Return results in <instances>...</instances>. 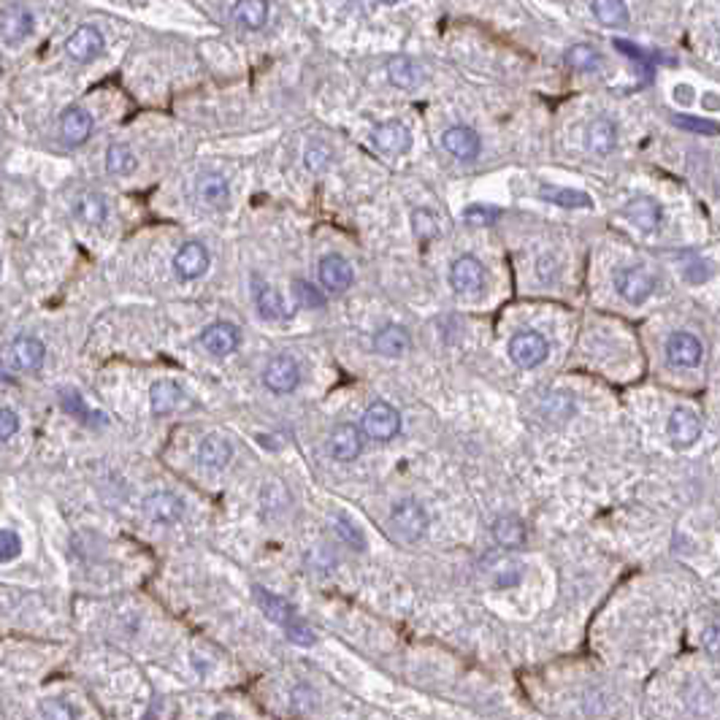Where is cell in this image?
<instances>
[{"instance_id": "cell-49", "label": "cell", "mask_w": 720, "mask_h": 720, "mask_svg": "<svg viewBox=\"0 0 720 720\" xmlns=\"http://www.w3.org/2000/svg\"><path fill=\"white\" fill-rule=\"evenodd\" d=\"M379 3H384V5H395V3H401V0H379Z\"/></svg>"}, {"instance_id": "cell-37", "label": "cell", "mask_w": 720, "mask_h": 720, "mask_svg": "<svg viewBox=\"0 0 720 720\" xmlns=\"http://www.w3.org/2000/svg\"><path fill=\"white\" fill-rule=\"evenodd\" d=\"M293 298L304 309H320V306H326V296L315 285H309L304 279H296L293 282Z\"/></svg>"}, {"instance_id": "cell-45", "label": "cell", "mask_w": 720, "mask_h": 720, "mask_svg": "<svg viewBox=\"0 0 720 720\" xmlns=\"http://www.w3.org/2000/svg\"><path fill=\"white\" fill-rule=\"evenodd\" d=\"M675 125L688 128V131H694V133H718L720 131L718 125L710 122V120H696V117H686V114L675 117Z\"/></svg>"}, {"instance_id": "cell-3", "label": "cell", "mask_w": 720, "mask_h": 720, "mask_svg": "<svg viewBox=\"0 0 720 720\" xmlns=\"http://www.w3.org/2000/svg\"><path fill=\"white\" fill-rule=\"evenodd\" d=\"M390 526H393V531L404 541H417L425 534V529H428V515H425V510L417 501L404 499V501H398L393 507Z\"/></svg>"}, {"instance_id": "cell-32", "label": "cell", "mask_w": 720, "mask_h": 720, "mask_svg": "<svg viewBox=\"0 0 720 720\" xmlns=\"http://www.w3.org/2000/svg\"><path fill=\"white\" fill-rule=\"evenodd\" d=\"M493 540L499 541L501 547L507 550H515L526 541V526L521 518L515 515H501L496 523H493Z\"/></svg>"}, {"instance_id": "cell-1", "label": "cell", "mask_w": 720, "mask_h": 720, "mask_svg": "<svg viewBox=\"0 0 720 720\" xmlns=\"http://www.w3.org/2000/svg\"><path fill=\"white\" fill-rule=\"evenodd\" d=\"M360 431L374 442H390L401 431V414L387 401H374L360 417Z\"/></svg>"}, {"instance_id": "cell-4", "label": "cell", "mask_w": 720, "mask_h": 720, "mask_svg": "<svg viewBox=\"0 0 720 720\" xmlns=\"http://www.w3.org/2000/svg\"><path fill=\"white\" fill-rule=\"evenodd\" d=\"M550 353L547 339L537 331H521L510 339V358L521 368H537Z\"/></svg>"}, {"instance_id": "cell-40", "label": "cell", "mask_w": 720, "mask_h": 720, "mask_svg": "<svg viewBox=\"0 0 720 720\" xmlns=\"http://www.w3.org/2000/svg\"><path fill=\"white\" fill-rule=\"evenodd\" d=\"M334 526H336V534L342 537V541H347V547H353V550H365V537H363V531L360 529H355V523L350 521V518H345V515H336L334 518Z\"/></svg>"}, {"instance_id": "cell-39", "label": "cell", "mask_w": 720, "mask_h": 720, "mask_svg": "<svg viewBox=\"0 0 720 720\" xmlns=\"http://www.w3.org/2000/svg\"><path fill=\"white\" fill-rule=\"evenodd\" d=\"M285 634H287V639L293 642V645H298V647H312L315 642H317V637H315V631L301 620V618H290L285 626Z\"/></svg>"}, {"instance_id": "cell-17", "label": "cell", "mask_w": 720, "mask_h": 720, "mask_svg": "<svg viewBox=\"0 0 720 720\" xmlns=\"http://www.w3.org/2000/svg\"><path fill=\"white\" fill-rule=\"evenodd\" d=\"M90 136H92V117H90V112H84L79 106L65 109L63 117H60V139L68 147H82Z\"/></svg>"}, {"instance_id": "cell-5", "label": "cell", "mask_w": 720, "mask_h": 720, "mask_svg": "<svg viewBox=\"0 0 720 720\" xmlns=\"http://www.w3.org/2000/svg\"><path fill=\"white\" fill-rule=\"evenodd\" d=\"M106 49V38L95 24H82L65 41V54L76 63H92Z\"/></svg>"}, {"instance_id": "cell-26", "label": "cell", "mask_w": 720, "mask_h": 720, "mask_svg": "<svg viewBox=\"0 0 720 720\" xmlns=\"http://www.w3.org/2000/svg\"><path fill=\"white\" fill-rule=\"evenodd\" d=\"M268 0H236L230 8V19L244 30H260L268 22Z\"/></svg>"}, {"instance_id": "cell-15", "label": "cell", "mask_w": 720, "mask_h": 720, "mask_svg": "<svg viewBox=\"0 0 720 720\" xmlns=\"http://www.w3.org/2000/svg\"><path fill=\"white\" fill-rule=\"evenodd\" d=\"M8 360L16 371H38L46 360V347L35 336H16L11 342Z\"/></svg>"}, {"instance_id": "cell-6", "label": "cell", "mask_w": 720, "mask_h": 720, "mask_svg": "<svg viewBox=\"0 0 720 720\" xmlns=\"http://www.w3.org/2000/svg\"><path fill=\"white\" fill-rule=\"evenodd\" d=\"M371 141L379 152L398 158V155H406L412 150V131L398 120H387L371 131Z\"/></svg>"}, {"instance_id": "cell-34", "label": "cell", "mask_w": 720, "mask_h": 720, "mask_svg": "<svg viewBox=\"0 0 720 720\" xmlns=\"http://www.w3.org/2000/svg\"><path fill=\"white\" fill-rule=\"evenodd\" d=\"M136 166H139V161H136V155H133L131 147H125V144H112V147L106 150V171H109L112 177H131V174L136 171Z\"/></svg>"}, {"instance_id": "cell-8", "label": "cell", "mask_w": 720, "mask_h": 720, "mask_svg": "<svg viewBox=\"0 0 720 720\" xmlns=\"http://www.w3.org/2000/svg\"><path fill=\"white\" fill-rule=\"evenodd\" d=\"M450 287L463 296L480 293L485 287V266L474 255H461L450 266Z\"/></svg>"}, {"instance_id": "cell-2", "label": "cell", "mask_w": 720, "mask_h": 720, "mask_svg": "<svg viewBox=\"0 0 720 720\" xmlns=\"http://www.w3.org/2000/svg\"><path fill=\"white\" fill-rule=\"evenodd\" d=\"M615 290L623 301L639 306L656 293V277L645 266H623L615 271Z\"/></svg>"}, {"instance_id": "cell-22", "label": "cell", "mask_w": 720, "mask_h": 720, "mask_svg": "<svg viewBox=\"0 0 720 720\" xmlns=\"http://www.w3.org/2000/svg\"><path fill=\"white\" fill-rule=\"evenodd\" d=\"M374 350L384 358H404L412 350V339L401 326H382L374 334Z\"/></svg>"}, {"instance_id": "cell-42", "label": "cell", "mask_w": 720, "mask_h": 720, "mask_svg": "<svg viewBox=\"0 0 720 720\" xmlns=\"http://www.w3.org/2000/svg\"><path fill=\"white\" fill-rule=\"evenodd\" d=\"M331 150L328 147H323V144H315V147H309V152H306V166H309V171H315V174H320V171H326L328 166H331Z\"/></svg>"}, {"instance_id": "cell-29", "label": "cell", "mask_w": 720, "mask_h": 720, "mask_svg": "<svg viewBox=\"0 0 720 720\" xmlns=\"http://www.w3.org/2000/svg\"><path fill=\"white\" fill-rule=\"evenodd\" d=\"M626 217L645 233L656 230L661 225V206L653 198H634L626 206Z\"/></svg>"}, {"instance_id": "cell-10", "label": "cell", "mask_w": 720, "mask_h": 720, "mask_svg": "<svg viewBox=\"0 0 720 720\" xmlns=\"http://www.w3.org/2000/svg\"><path fill=\"white\" fill-rule=\"evenodd\" d=\"M442 144L444 150L455 158V161H477L480 158V150H482V141L480 136L469 128V125H452L442 133Z\"/></svg>"}, {"instance_id": "cell-12", "label": "cell", "mask_w": 720, "mask_h": 720, "mask_svg": "<svg viewBox=\"0 0 720 720\" xmlns=\"http://www.w3.org/2000/svg\"><path fill=\"white\" fill-rule=\"evenodd\" d=\"M209 263H211V255H209V249L200 241L181 244L180 252L174 255V271H177L180 279H187V282L203 277L206 268H209Z\"/></svg>"}, {"instance_id": "cell-19", "label": "cell", "mask_w": 720, "mask_h": 720, "mask_svg": "<svg viewBox=\"0 0 720 720\" xmlns=\"http://www.w3.org/2000/svg\"><path fill=\"white\" fill-rule=\"evenodd\" d=\"M353 266L342 255H326L320 260V282L331 293H345L353 285Z\"/></svg>"}, {"instance_id": "cell-48", "label": "cell", "mask_w": 720, "mask_h": 720, "mask_svg": "<svg viewBox=\"0 0 720 720\" xmlns=\"http://www.w3.org/2000/svg\"><path fill=\"white\" fill-rule=\"evenodd\" d=\"M702 642H705L707 653H713V656H720V620H715V623H710V626L705 628V634H702Z\"/></svg>"}, {"instance_id": "cell-30", "label": "cell", "mask_w": 720, "mask_h": 720, "mask_svg": "<svg viewBox=\"0 0 720 720\" xmlns=\"http://www.w3.org/2000/svg\"><path fill=\"white\" fill-rule=\"evenodd\" d=\"M255 601H258V607L263 609V615H266L268 620L279 623V626H285L290 618H296V609H293L282 596H277V593H271V590H266V588H255Z\"/></svg>"}, {"instance_id": "cell-25", "label": "cell", "mask_w": 720, "mask_h": 720, "mask_svg": "<svg viewBox=\"0 0 720 720\" xmlns=\"http://www.w3.org/2000/svg\"><path fill=\"white\" fill-rule=\"evenodd\" d=\"M73 217L82 222V225H103L106 217H109V200L101 195V192H82L73 203Z\"/></svg>"}, {"instance_id": "cell-20", "label": "cell", "mask_w": 720, "mask_h": 720, "mask_svg": "<svg viewBox=\"0 0 720 720\" xmlns=\"http://www.w3.org/2000/svg\"><path fill=\"white\" fill-rule=\"evenodd\" d=\"M585 147L593 155H598V158L612 155L615 147H618V128H615V122L607 120V117H596L588 125V131H585Z\"/></svg>"}, {"instance_id": "cell-47", "label": "cell", "mask_w": 720, "mask_h": 720, "mask_svg": "<svg viewBox=\"0 0 720 720\" xmlns=\"http://www.w3.org/2000/svg\"><path fill=\"white\" fill-rule=\"evenodd\" d=\"M63 409H65V412H71V414H79V417H90V414H92V412L84 406V401H82L76 393H71V390H68V393H63Z\"/></svg>"}, {"instance_id": "cell-24", "label": "cell", "mask_w": 720, "mask_h": 720, "mask_svg": "<svg viewBox=\"0 0 720 720\" xmlns=\"http://www.w3.org/2000/svg\"><path fill=\"white\" fill-rule=\"evenodd\" d=\"M195 198L203 203V206H225L228 198H230V187L222 174H214V171H206L195 180Z\"/></svg>"}, {"instance_id": "cell-18", "label": "cell", "mask_w": 720, "mask_h": 720, "mask_svg": "<svg viewBox=\"0 0 720 720\" xmlns=\"http://www.w3.org/2000/svg\"><path fill=\"white\" fill-rule=\"evenodd\" d=\"M328 450H331V455L336 461L350 463V461L358 458L360 450H363V436H360V431L353 423H339L331 431V436H328Z\"/></svg>"}, {"instance_id": "cell-14", "label": "cell", "mask_w": 720, "mask_h": 720, "mask_svg": "<svg viewBox=\"0 0 720 720\" xmlns=\"http://www.w3.org/2000/svg\"><path fill=\"white\" fill-rule=\"evenodd\" d=\"M669 439L677 444V447H691L699 442L702 436V423H699V414L688 406H677L669 417Z\"/></svg>"}, {"instance_id": "cell-46", "label": "cell", "mask_w": 720, "mask_h": 720, "mask_svg": "<svg viewBox=\"0 0 720 720\" xmlns=\"http://www.w3.org/2000/svg\"><path fill=\"white\" fill-rule=\"evenodd\" d=\"M44 718H76L79 713L76 710H71L68 705H57V702H46V705H41V710H38Z\"/></svg>"}, {"instance_id": "cell-28", "label": "cell", "mask_w": 720, "mask_h": 720, "mask_svg": "<svg viewBox=\"0 0 720 720\" xmlns=\"http://www.w3.org/2000/svg\"><path fill=\"white\" fill-rule=\"evenodd\" d=\"M387 79L398 90H417L423 84V68L409 57H393L387 63Z\"/></svg>"}, {"instance_id": "cell-38", "label": "cell", "mask_w": 720, "mask_h": 720, "mask_svg": "<svg viewBox=\"0 0 720 720\" xmlns=\"http://www.w3.org/2000/svg\"><path fill=\"white\" fill-rule=\"evenodd\" d=\"M523 579V566H518L515 560H501L493 569V585L496 588H515Z\"/></svg>"}, {"instance_id": "cell-23", "label": "cell", "mask_w": 720, "mask_h": 720, "mask_svg": "<svg viewBox=\"0 0 720 720\" xmlns=\"http://www.w3.org/2000/svg\"><path fill=\"white\" fill-rule=\"evenodd\" d=\"M181 398H184L181 387L177 382H171V379H158L150 387V409H152L155 417H166V414L177 412Z\"/></svg>"}, {"instance_id": "cell-33", "label": "cell", "mask_w": 720, "mask_h": 720, "mask_svg": "<svg viewBox=\"0 0 720 720\" xmlns=\"http://www.w3.org/2000/svg\"><path fill=\"white\" fill-rule=\"evenodd\" d=\"M593 16L604 27H626L628 24V5L626 0H593Z\"/></svg>"}, {"instance_id": "cell-27", "label": "cell", "mask_w": 720, "mask_h": 720, "mask_svg": "<svg viewBox=\"0 0 720 720\" xmlns=\"http://www.w3.org/2000/svg\"><path fill=\"white\" fill-rule=\"evenodd\" d=\"M233 458V447L225 436L219 433H209L203 442H200V450H198V461L206 466V469H225Z\"/></svg>"}, {"instance_id": "cell-7", "label": "cell", "mask_w": 720, "mask_h": 720, "mask_svg": "<svg viewBox=\"0 0 720 720\" xmlns=\"http://www.w3.org/2000/svg\"><path fill=\"white\" fill-rule=\"evenodd\" d=\"M298 382H301V368L290 355H274L268 360V365L263 371V384L271 393H277V395L293 393L298 387Z\"/></svg>"}, {"instance_id": "cell-36", "label": "cell", "mask_w": 720, "mask_h": 720, "mask_svg": "<svg viewBox=\"0 0 720 720\" xmlns=\"http://www.w3.org/2000/svg\"><path fill=\"white\" fill-rule=\"evenodd\" d=\"M409 222H412V233L420 241H431V238L439 236V222H436L433 211H428V209H414L412 217H409Z\"/></svg>"}, {"instance_id": "cell-9", "label": "cell", "mask_w": 720, "mask_h": 720, "mask_svg": "<svg viewBox=\"0 0 720 720\" xmlns=\"http://www.w3.org/2000/svg\"><path fill=\"white\" fill-rule=\"evenodd\" d=\"M144 515L152 523L174 526V523H180L181 515H184V501L171 491H155L152 496L144 499Z\"/></svg>"}, {"instance_id": "cell-11", "label": "cell", "mask_w": 720, "mask_h": 720, "mask_svg": "<svg viewBox=\"0 0 720 720\" xmlns=\"http://www.w3.org/2000/svg\"><path fill=\"white\" fill-rule=\"evenodd\" d=\"M238 328L233 323H211L200 331V345L206 353L217 355V358H225V355H233L238 350Z\"/></svg>"}, {"instance_id": "cell-41", "label": "cell", "mask_w": 720, "mask_h": 720, "mask_svg": "<svg viewBox=\"0 0 720 720\" xmlns=\"http://www.w3.org/2000/svg\"><path fill=\"white\" fill-rule=\"evenodd\" d=\"M499 217H501L499 209H491V206H482V203H472V206L463 209V219H466L469 225H480V228L493 225Z\"/></svg>"}, {"instance_id": "cell-31", "label": "cell", "mask_w": 720, "mask_h": 720, "mask_svg": "<svg viewBox=\"0 0 720 720\" xmlns=\"http://www.w3.org/2000/svg\"><path fill=\"white\" fill-rule=\"evenodd\" d=\"M540 198H544L547 203L563 206V209H590L593 206V198L588 192L569 190V187H552V184H544L541 187Z\"/></svg>"}, {"instance_id": "cell-21", "label": "cell", "mask_w": 720, "mask_h": 720, "mask_svg": "<svg viewBox=\"0 0 720 720\" xmlns=\"http://www.w3.org/2000/svg\"><path fill=\"white\" fill-rule=\"evenodd\" d=\"M705 347L694 334H675L666 342V358L672 365H683V368H694L702 363Z\"/></svg>"}, {"instance_id": "cell-16", "label": "cell", "mask_w": 720, "mask_h": 720, "mask_svg": "<svg viewBox=\"0 0 720 720\" xmlns=\"http://www.w3.org/2000/svg\"><path fill=\"white\" fill-rule=\"evenodd\" d=\"M252 301H255V309L263 320L268 323H279L287 317V309H285V301L282 296L260 277H252Z\"/></svg>"}, {"instance_id": "cell-35", "label": "cell", "mask_w": 720, "mask_h": 720, "mask_svg": "<svg viewBox=\"0 0 720 720\" xmlns=\"http://www.w3.org/2000/svg\"><path fill=\"white\" fill-rule=\"evenodd\" d=\"M563 60L574 71H596L601 65V54L590 44H574V46H569L566 54H563Z\"/></svg>"}, {"instance_id": "cell-13", "label": "cell", "mask_w": 720, "mask_h": 720, "mask_svg": "<svg viewBox=\"0 0 720 720\" xmlns=\"http://www.w3.org/2000/svg\"><path fill=\"white\" fill-rule=\"evenodd\" d=\"M33 24H35V19H33L30 8H24V5H19V3L5 5V11H3V24H0L3 44H5V46H19V44L33 33Z\"/></svg>"}, {"instance_id": "cell-43", "label": "cell", "mask_w": 720, "mask_h": 720, "mask_svg": "<svg viewBox=\"0 0 720 720\" xmlns=\"http://www.w3.org/2000/svg\"><path fill=\"white\" fill-rule=\"evenodd\" d=\"M0 541H3V552H0V560L3 563H11L19 552H22V540L16 537V531H11V529H3L0 531Z\"/></svg>"}, {"instance_id": "cell-44", "label": "cell", "mask_w": 720, "mask_h": 720, "mask_svg": "<svg viewBox=\"0 0 720 720\" xmlns=\"http://www.w3.org/2000/svg\"><path fill=\"white\" fill-rule=\"evenodd\" d=\"M22 428L19 414L14 409H3L0 412V442H11V436Z\"/></svg>"}]
</instances>
